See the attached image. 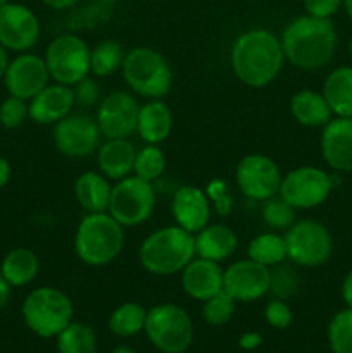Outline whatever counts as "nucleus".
<instances>
[{"instance_id": "f257e3e1", "label": "nucleus", "mask_w": 352, "mask_h": 353, "mask_svg": "<svg viewBox=\"0 0 352 353\" xmlns=\"http://www.w3.org/2000/svg\"><path fill=\"white\" fill-rule=\"evenodd\" d=\"M231 71L251 88L271 85L285 64L282 41L266 28L247 30L235 38L230 50Z\"/></svg>"}, {"instance_id": "f03ea898", "label": "nucleus", "mask_w": 352, "mask_h": 353, "mask_svg": "<svg viewBox=\"0 0 352 353\" xmlns=\"http://www.w3.org/2000/svg\"><path fill=\"white\" fill-rule=\"evenodd\" d=\"M280 41L290 65L302 71H316L333 61L338 34L331 19L304 14L286 24Z\"/></svg>"}, {"instance_id": "7ed1b4c3", "label": "nucleus", "mask_w": 352, "mask_h": 353, "mask_svg": "<svg viewBox=\"0 0 352 353\" xmlns=\"http://www.w3.org/2000/svg\"><path fill=\"white\" fill-rule=\"evenodd\" d=\"M195 257V238L176 224L154 230L138 248L144 271L162 278L179 274Z\"/></svg>"}, {"instance_id": "20e7f679", "label": "nucleus", "mask_w": 352, "mask_h": 353, "mask_svg": "<svg viewBox=\"0 0 352 353\" xmlns=\"http://www.w3.org/2000/svg\"><path fill=\"white\" fill-rule=\"evenodd\" d=\"M75 254L90 268L116 261L124 248V228L109 212L85 214L75 233Z\"/></svg>"}, {"instance_id": "39448f33", "label": "nucleus", "mask_w": 352, "mask_h": 353, "mask_svg": "<svg viewBox=\"0 0 352 353\" xmlns=\"http://www.w3.org/2000/svg\"><path fill=\"white\" fill-rule=\"evenodd\" d=\"M131 93L147 100L164 99L173 88L175 72L168 59L150 47H135L126 52L121 68Z\"/></svg>"}, {"instance_id": "423d86ee", "label": "nucleus", "mask_w": 352, "mask_h": 353, "mask_svg": "<svg viewBox=\"0 0 352 353\" xmlns=\"http://www.w3.org/2000/svg\"><path fill=\"white\" fill-rule=\"evenodd\" d=\"M28 330L40 338H57L75 316V305L62 290L38 286L31 290L21 307Z\"/></svg>"}, {"instance_id": "0eeeda50", "label": "nucleus", "mask_w": 352, "mask_h": 353, "mask_svg": "<svg viewBox=\"0 0 352 353\" xmlns=\"http://www.w3.org/2000/svg\"><path fill=\"white\" fill-rule=\"evenodd\" d=\"M145 334L162 353H185L193 341V323L176 303H159L147 310Z\"/></svg>"}, {"instance_id": "6e6552de", "label": "nucleus", "mask_w": 352, "mask_h": 353, "mask_svg": "<svg viewBox=\"0 0 352 353\" xmlns=\"http://www.w3.org/2000/svg\"><path fill=\"white\" fill-rule=\"evenodd\" d=\"M157 205L154 183L131 174L113 185L107 212L123 228H137L147 223Z\"/></svg>"}, {"instance_id": "1a4fd4ad", "label": "nucleus", "mask_w": 352, "mask_h": 353, "mask_svg": "<svg viewBox=\"0 0 352 353\" xmlns=\"http://www.w3.org/2000/svg\"><path fill=\"white\" fill-rule=\"evenodd\" d=\"M283 236L289 262L297 268H320L333 254V238L328 228L316 219L295 221Z\"/></svg>"}, {"instance_id": "9d476101", "label": "nucleus", "mask_w": 352, "mask_h": 353, "mask_svg": "<svg viewBox=\"0 0 352 353\" xmlns=\"http://www.w3.org/2000/svg\"><path fill=\"white\" fill-rule=\"evenodd\" d=\"M92 48L76 33H62L45 48V64L50 79L61 85L75 86L90 74Z\"/></svg>"}, {"instance_id": "9b49d317", "label": "nucleus", "mask_w": 352, "mask_h": 353, "mask_svg": "<svg viewBox=\"0 0 352 353\" xmlns=\"http://www.w3.org/2000/svg\"><path fill=\"white\" fill-rule=\"evenodd\" d=\"M333 178L316 165H300L286 172L280 185V196L295 210H311L323 205L331 195Z\"/></svg>"}, {"instance_id": "f8f14e48", "label": "nucleus", "mask_w": 352, "mask_h": 353, "mask_svg": "<svg viewBox=\"0 0 352 353\" xmlns=\"http://www.w3.org/2000/svg\"><path fill=\"white\" fill-rule=\"evenodd\" d=\"M102 133L95 117L85 112H71L54 124L52 140L64 157L86 159L97 154Z\"/></svg>"}, {"instance_id": "ddd939ff", "label": "nucleus", "mask_w": 352, "mask_h": 353, "mask_svg": "<svg viewBox=\"0 0 352 353\" xmlns=\"http://www.w3.org/2000/svg\"><path fill=\"white\" fill-rule=\"evenodd\" d=\"M283 174L275 159L264 154H248L235 169V183L242 195L254 202H264L278 195Z\"/></svg>"}, {"instance_id": "4468645a", "label": "nucleus", "mask_w": 352, "mask_h": 353, "mask_svg": "<svg viewBox=\"0 0 352 353\" xmlns=\"http://www.w3.org/2000/svg\"><path fill=\"white\" fill-rule=\"evenodd\" d=\"M138 110L140 103L133 93L126 90H114L102 97L95 112V121L102 137L130 138L137 133Z\"/></svg>"}, {"instance_id": "2eb2a0df", "label": "nucleus", "mask_w": 352, "mask_h": 353, "mask_svg": "<svg viewBox=\"0 0 352 353\" xmlns=\"http://www.w3.org/2000/svg\"><path fill=\"white\" fill-rule=\"evenodd\" d=\"M40 19L24 3L9 2L0 9V43L9 52H30L40 40Z\"/></svg>"}, {"instance_id": "dca6fc26", "label": "nucleus", "mask_w": 352, "mask_h": 353, "mask_svg": "<svg viewBox=\"0 0 352 353\" xmlns=\"http://www.w3.org/2000/svg\"><path fill=\"white\" fill-rule=\"evenodd\" d=\"M2 81L9 95L30 102L50 83V74H48L43 55L33 54V52L17 54L16 57L10 59Z\"/></svg>"}, {"instance_id": "f3484780", "label": "nucleus", "mask_w": 352, "mask_h": 353, "mask_svg": "<svg viewBox=\"0 0 352 353\" xmlns=\"http://www.w3.org/2000/svg\"><path fill=\"white\" fill-rule=\"evenodd\" d=\"M271 271L251 259L235 261L224 269V292L235 302L251 303L269 293Z\"/></svg>"}, {"instance_id": "a211bd4d", "label": "nucleus", "mask_w": 352, "mask_h": 353, "mask_svg": "<svg viewBox=\"0 0 352 353\" xmlns=\"http://www.w3.org/2000/svg\"><path fill=\"white\" fill-rule=\"evenodd\" d=\"M171 214L176 226L195 234L211 223L213 205L206 190L193 185H183L173 193Z\"/></svg>"}, {"instance_id": "6ab92c4d", "label": "nucleus", "mask_w": 352, "mask_h": 353, "mask_svg": "<svg viewBox=\"0 0 352 353\" xmlns=\"http://www.w3.org/2000/svg\"><path fill=\"white\" fill-rule=\"evenodd\" d=\"M320 147L333 171L352 172V117H331L321 131Z\"/></svg>"}, {"instance_id": "aec40b11", "label": "nucleus", "mask_w": 352, "mask_h": 353, "mask_svg": "<svg viewBox=\"0 0 352 353\" xmlns=\"http://www.w3.org/2000/svg\"><path fill=\"white\" fill-rule=\"evenodd\" d=\"M30 105V119L40 126H54L75 109V95L72 86L61 83H48L40 93L28 102Z\"/></svg>"}, {"instance_id": "412c9836", "label": "nucleus", "mask_w": 352, "mask_h": 353, "mask_svg": "<svg viewBox=\"0 0 352 353\" xmlns=\"http://www.w3.org/2000/svg\"><path fill=\"white\" fill-rule=\"evenodd\" d=\"M179 276H182V288L185 295L197 302H206L224 288V269L221 268L219 262L207 261L202 257L192 259L188 265L179 272Z\"/></svg>"}, {"instance_id": "4be33fe9", "label": "nucleus", "mask_w": 352, "mask_h": 353, "mask_svg": "<svg viewBox=\"0 0 352 353\" xmlns=\"http://www.w3.org/2000/svg\"><path fill=\"white\" fill-rule=\"evenodd\" d=\"M137 148L130 138H106L97 150L99 171L110 181H119L133 174Z\"/></svg>"}, {"instance_id": "5701e85b", "label": "nucleus", "mask_w": 352, "mask_h": 353, "mask_svg": "<svg viewBox=\"0 0 352 353\" xmlns=\"http://www.w3.org/2000/svg\"><path fill=\"white\" fill-rule=\"evenodd\" d=\"M195 255L214 262H224L237 252L238 236L233 228L223 223L207 224L204 230L193 234Z\"/></svg>"}, {"instance_id": "b1692460", "label": "nucleus", "mask_w": 352, "mask_h": 353, "mask_svg": "<svg viewBox=\"0 0 352 353\" xmlns=\"http://www.w3.org/2000/svg\"><path fill=\"white\" fill-rule=\"evenodd\" d=\"M173 131V112L162 99L148 100L140 105L137 134L148 145H161Z\"/></svg>"}, {"instance_id": "393cba45", "label": "nucleus", "mask_w": 352, "mask_h": 353, "mask_svg": "<svg viewBox=\"0 0 352 353\" xmlns=\"http://www.w3.org/2000/svg\"><path fill=\"white\" fill-rule=\"evenodd\" d=\"M75 199L85 214L109 210L113 185L100 171H85L75 181Z\"/></svg>"}, {"instance_id": "a878e982", "label": "nucleus", "mask_w": 352, "mask_h": 353, "mask_svg": "<svg viewBox=\"0 0 352 353\" xmlns=\"http://www.w3.org/2000/svg\"><path fill=\"white\" fill-rule=\"evenodd\" d=\"M290 114L304 128H323L333 117L323 93L316 90H299L290 99Z\"/></svg>"}, {"instance_id": "bb28decb", "label": "nucleus", "mask_w": 352, "mask_h": 353, "mask_svg": "<svg viewBox=\"0 0 352 353\" xmlns=\"http://www.w3.org/2000/svg\"><path fill=\"white\" fill-rule=\"evenodd\" d=\"M40 272V259L37 252L26 247L12 248L6 254L0 264V274L12 288L31 285Z\"/></svg>"}, {"instance_id": "cd10ccee", "label": "nucleus", "mask_w": 352, "mask_h": 353, "mask_svg": "<svg viewBox=\"0 0 352 353\" xmlns=\"http://www.w3.org/2000/svg\"><path fill=\"white\" fill-rule=\"evenodd\" d=\"M324 100L337 117H352V65H340L323 83Z\"/></svg>"}, {"instance_id": "c85d7f7f", "label": "nucleus", "mask_w": 352, "mask_h": 353, "mask_svg": "<svg viewBox=\"0 0 352 353\" xmlns=\"http://www.w3.org/2000/svg\"><path fill=\"white\" fill-rule=\"evenodd\" d=\"M247 257L268 269L283 264V262L289 261L285 236L280 234L278 231L257 234L248 241Z\"/></svg>"}, {"instance_id": "c756f323", "label": "nucleus", "mask_w": 352, "mask_h": 353, "mask_svg": "<svg viewBox=\"0 0 352 353\" xmlns=\"http://www.w3.org/2000/svg\"><path fill=\"white\" fill-rule=\"evenodd\" d=\"M147 319V309L137 302L117 305L109 316V330L117 338H131L141 333Z\"/></svg>"}, {"instance_id": "7c9ffc66", "label": "nucleus", "mask_w": 352, "mask_h": 353, "mask_svg": "<svg viewBox=\"0 0 352 353\" xmlns=\"http://www.w3.org/2000/svg\"><path fill=\"white\" fill-rule=\"evenodd\" d=\"M123 45L116 40H104L92 48L90 54V74L97 79L107 78L121 71L124 61Z\"/></svg>"}, {"instance_id": "2f4dec72", "label": "nucleus", "mask_w": 352, "mask_h": 353, "mask_svg": "<svg viewBox=\"0 0 352 353\" xmlns=\"http://www.w3.org/2000/svg\"><path fill=\"white\" fill-rule=\"evenodd\" d=\"M59 353H97L99 341L92 326L72 321L57 336Z\"/></svg>"}, {"instance_id": "473e14b6", "label": "nucleus", "mask_w": 352, "mask_h": 353, "mask_svg": "<svg viewBox=\"0 0 352 353\" xmlns=\"http://www.w3.org/2000/svg\"><path fill=\"white\" fill-rule=\"evenodd\" d=\"M114 12V0H93L85 7H75L69 16L71 30H90L109 21Z\"/></svg>"}, {"instance_id": "72a5a7b5", "label": "nucleus", "mask_w": 352, "mask_h": 353, "mask_svg": "<svg viewBox=\"0 0 352 353\" xmlns=\"http://www.w3.org/2000/svg\"><path fill=\"white\" fill-rule=\"evenodd\" d=\"M166 171V154L159 145H148L138 148L135 157L133 174L148 183H155Z\"/></svg>"}, {"instance_id": "f704fd0d", "label": "nucleus", "mask_w": 352, "mask_h": 353, "mask_svg": "<svg viewBox=\"0 0 352 353\" xmlns=\"http://www.w3.org/2000/svg\"><path fill=\"white\" fill-rule=\"evenodd\" d=\"M297 265H293L292 262H283V264L275 265L271 268V276H269V293L271 299L278 300H290L297 292H299L300 286V276L297 271Z\"/></svg>"}, {"instance_id": "c9c22d12", "label": "nucleus", "mask_w": 352, "mask_h": 353, "mask_svg": "<svg viewBox=\"0 0 352 353\" xmlns=\"http://www.w3.org/2000/svg\"><path fill=\"white\" fill-rule=\"evenodd\" d=\"M328 345L333 353H352V309L338 310L328 323Z\"/></svg>"}, {"instance_id": "e433bc0d", "label": "nucleus", "mask_w": 352, "mask_h": 353, "mask_svg": "<svg viewBox=\"0 0 352 353\" xmlns=\"http://www.w3.org/2000/svg\"><path fill=\"white\" fill-rule=\"evenodd\" d=\"M297 210L283 196L275 195L264 200L261 207V216L266 226L271 231H286L295 223Z\"/></svg>"}, {"instance_id": "4c0bfd02", "label": "nucleus", "mask_w": 352, "mask_h": 353, "mask_svg": "<svg viewBox=\"0 0 352 353\" xmlns=\"http://www.w3.org/2000/svg\"><path fill=\"white\" fill-rule=\"evenodd\" d=\"M202 303L204 321H206L209 326L214 327L224 326V324L230 323L231 317H233L235 314V305H237V302H235L224 290L223 292L216 293L214 296H211V299H207L206 302Z\"/></svg>"}, {"instance_id": "58836bf2", "label": "nucleus", "mask_w": 352, "mask_h": 353, "mask_svg": "<svg viewBox=\"0 0 352 353\" xmlns=\"http://www.w3.org/2000/svg\"><path fill=\"white\" fill-rule=\"evenodd\" d=\"M30 119L28 100L9 95L0 103V126L6 130H17Z\"/></svg>"}, {"instance_id": "ea45409f", "label": "nucleus", "mask_w": 352, "mask_h": 353, "mask_svg": "<svg viewBox=\"0 0 352 353\" xmlns=\"http://www.w3.org/2000/svg\"><path fill=\"white\" fill-rule=\"evenodd\" d=\"M72 95H75V105L79 109H92L97 107L102 100V86L95 76L88 74L81 81L72 86Z\"/></svg>"}, {"instance_id": "a19ab883", "label": "nucleus", "mask_w": 352, "mask_h": 353, "mask_svg": "<svg viewBox=\"0 0 352 353\" xmlns=\"http://www.w3.org/2000/svg\"><path fill=\"white\" fill-rule=\"evenodd\" d=\"M206 195L213 205L214 212H217L219 216H228L231 212L233 203H231L230 188H228V183L224 179H211L206 186Z\"/></svg>"}, {"instance_id": "79ce46f5", "label": "nucleus", "mask_w": 352, "mask_h": 353, "mask_svg": "<svg viewBox=\"0 0 352 353\" xmlns=\"http://www.w3.org/2000/svg\"><path fill=\"white\" fill-rule=\"evenodd\" d=\"M264 317L266 323L271 327H275V330H286L293 323V314L290 305L285 300L278 299L269 300L264 309Z\"/></svg>"}, {"instance_id": "37998d69", "label": "nucleus", "mask_w": 352, "mask_h": 353, "mask_svg": "<svg viewBox=\"0 0 352 353\" xmlns=\"http://www.w3.org/2000/svg\"><path fill=\"white\" fill-rule=\"evenodd\" d=\"M306 14L321 19H331L342 9V0H302Z\"/></svg>"}, {"instance_id": "c03bdc74", "label": "nucleus", "mask_w": 352, "mask_h": 353, "mask_svg": "<svg viewBox=\"0 0 352 353\" xmlns=\"http://www.w3.org/2000/svg\"><path fill=\"white\" fill-rule=\"evenodd\" d=\"M40 2L48 9L62 12V10H72L75 7H78L81 0H40Z\"/></svg>"}, {"instance_id": "a18cd8bd", "label": "nucleus", "mask_w": 352, "mask_h": 353, "mask_svg": "<svg viewBox=\"0 0 352 353\" xmlns=\"http://www.w3.org/2000/svg\"><path fill=\"white\" fill-rule=\"evenodd\" d=\"M261 343H262L261 334L255 333V331H248V333H244L240 336V340H238V345H240L244 350H254V348H257Z\"/></svg>"}, {"instance_id": "49530a36", "label": "nucleus", "mask_w": 352, "mask_h": 353, "mask_svg": "<svg viewBox=\"0 0 352 353\" xmlns=\"http://www.w3.org/2000/svg\"><path fill=\"white\" fill-rule=\"evenodd\" d=\"M340 293H342V299H344L345 305H347L349 309H352V269L347 272V274H345L344 281H342Z\"/></svg>"}, {"instance_id": "de8ad7c7", "label": "nucleus", "mask_w": 352, "mask_h": 353, "mask_svg": "<svg viewBox=\"0 0 352 353\" xmlns=\"http://www.w3.org/2000/svg\"><path fill=\"white\" fill-rule=\"evenodd\" d=\"M10 176H12V168H10V162L7 161L3 155H0V190L6 188L7 183L10 181Z\"/></svg>"}, {"instance_id": "09e8293b", "label": "nucleus", "mask_w": 352, "mask_h": 353, "mask_svg": "<svg viewBox=\"0 0 352 353\" xmlns=\"http://www.w3.org/2000/svg\"><path fill=\"white\" fill-rule=\"evenodd\" d=\"M10 290H12V286H10L9 283L3 279V276L0 274V312H2V310L7 307V303H9Z\"/></svg>"}, {"instance_id": "8fccbe9b", "label": "nucleus", "mask_w": 352, "mask_h": 353, "mask_svg": "<svg viewBox=\"0 0 352 353\" xmlns=\"http://www.w3.org/2000/svg\"><path fill=\"white\" fill-rule=\"evenodd\" d=\"M9 64H10L9 50H7V48L0 43V79H3V76H6Z\"/></svg>"}, {"instance_id": "3c124183", "label": "nucleus", "mask_w": 352, "mask_h": 353, "mask_svg": "<svg viewBox=\"0 0 352 353\" xmlns=\"http://www.w3.org/2000/svg\"><path fill=\"white\" fill-rule=\"evenodd\" d=\"M342 9L345 10L347 17L352 21V0H342Z\"/></svg>"}, {"instance_id": "603ef678", "label": "nucleus", "mask_w": 352, "mask_h": 353, "mask_svg": "<svg viewBox=\"0 0 352 353\" xmlns=\"http://www.w3.org/2000/svg\"><path fill=\"white\" fill-rule=\"evenodd\" d=\"M110 353H137V352H135L131 347H128V345H117V347Z\"/></svg>"}, {"instance_id": "864d4df0", "label": "nucleus", "mask_w": 352, "mask_h": 353, "mask_svg": "<svg viewBox=\"0 0 352 353\" xmlns=\"http://www.w3.org/2000/svg\"><path fill=\"white\" fill-rule=\"evenodd\" d=\"M9 2H10V0H0V9H2L3 6H7Z\"/></svg>"}, {"instance_id": "5fc2aeb1", "label": "nucleus", "mask_w": 352, "mask_h": 353, "mask_svg": "<svg viewBox=\"0 0 352 353\" xmlns=\"http://www.w3.org/2000/svg\"><path fill=\"white\" fill-rule=\"evenodd\" d=\"M349 55L352 57V38H351V41H349Z\"/></svg>"}]
</instances>
